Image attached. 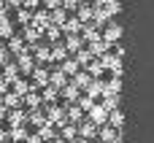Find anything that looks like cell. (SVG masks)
Segmentation results:
<instances>
[{"label":"cell","mask_w":154,"mask_h":143,"mask_svg":"<svg viewBox=\"0 0 154 143\" xmlns=\"http://www.w3.org/2000/svg\"><path fill=\"white\" fill-rule=\"evenodd\" d=\"M119 35H122V30H119V24H108L106 27V43H114V41H119Z\"/></svg>","instance_id":"1"},{"label":"cell","mask_w":154,"mask_h":143,"mask_svg":"<svg viewBox=\"0 0 154 143\" xmlns=\"http://www.w3.org/2000/svg\"><path fill=\"white\" fill-rule=\"evenodd\" d=\"M108 124H111V127H122V114H119V111H111V114H108Z\"/></svg>","instance_id":"2"},{"label":"cell","mask_w":154,"mask_h":143,"mask_svg":"<svg viewBox=\"0 0 154 143\" xmlns=\"http://www.w3.org/2000/svg\"><path fill=\"white\" fill-rule=\"evenodd\" d=\"M76 87H89V76L87 73H76Z\"/></svg>","instance_id":"3"},{"label":"cell","mask_w":154,"mask_h":143,"mask_svg":"<svg viewBox=\"0 0 154 143\" xmlns=\"http://www.w3.org/2000/svg\"><path fill=\"white\" fill-rule=\"evenodd\" d=\"M43 100L54 105V103H57V89H46V92H43Z\"/></svg>","instance_id":"4"},{"label":"cell","mask_w":154,"mask_h":143,"mask_svg":"<svg viewBox=\"0 0 154 143\" xmlns=\"http://www.w3.org/2000/svg\"><path fill=\"white\" fill-rule=\"evenodd\" d=\"M70 138H76V127L65 124V130H62V141H70Z\"/></svg>","instance_id":"5"},{"label":"cell","mask_w":154,"mask_h":143,"mask_svg":"<svg viewBox=\"0 0 154 143\" xmlns=\"http://www.w3.org/2000/svg\"><path fill=\"white\" fill-rule=\"evenodd\" d=\"M89 116H92V122H95V119H106V108H92Z\"/></svg>","instance_id":"6"},{"label":"cell","mask_w":154,"mask_h":143,"mask_svg":"<svg viewBox=\"0 0 154 143\" xmlns=\"http://www.w3.org/2000/svg\"><path fill=\"white\" fill-rule=\"evenodd\" d=\"M68 49H81V41L76 35H68Z\"/></svg>","instance_id":"7"},{"label":"cell","mask_w":154,"mask_h":143,"mask_svg":"<svg viewBox=\"0 0 154 143\" xmlns=\"http://www.w3.org/2000/svg\"><path fill=\"white\" fill-rule=\"evenodd\" d=\"M51 81H54V87H65V76L62 73H51Z\"/></svg>","instance_id":"8"},{"label":"cell","mask_w":154,"mask_h":143,"mask_svg":"<svg viewBox=\"0 0 154 143\" xmlns=\"http://www.w3.org/2000/svg\"><path fill=\"white\" fill-rule=\"evenodd\" d=\"M76 70H79V62H76V59H73V62L68 59V62H65V73H76Z\"/></svg>","instance_id":"9"},{"label":"cell","mask_w":154,"mask_h":143,"mask_svg":"<svg viewBox=\"0 0 154 143\" xmlns=\"http://www.w3.org/2000/svg\"><path fill=\"white\" fill-rule=\"evenodd\" d=\"M65 97H79V87H65Z\"/></svg>","instance_id":"10"},{"label":"cell","mask_w":154,"mask_h":143,"mask_svg":"<svg viewBox=\"0 0 154 143\" xmlns=\"http://www.w3.org/2000/svg\"><path fill=\"white\" fill-rule=\"evenodd\" d=\"M24 100H27V105H30V108H35V105L41 103V97H38V95H27Z\"/></svg>","instance_id":"11"},{"label":"cell","mask_w":154,"mask_h":143,"mask_svg":"<svg viewBox=\"0 0 154 143\" xmlns=\"http://www.w3.org/2000/svg\"><path fill=\"white\" fill-rule=\"evenodd\" d=\"M46 35H49V41H57V35H60V30H57V27H49V30H46Z\"/></svg>","instance_id":"12"},{"label":"cell","mask_w":154,"mask_h":143,"mask_svg":"<svg viewBox=\"0 0 154 143\" xmlns=\"http://www.w3.org/2000/svg\"><path fill=\"white\" fill-rule=\"evenodd\" d=\"M46 78H49V76H46L43 70H38V73H35V84H46Z\"/></svg>","instance_id":"13"},{"label":"cell","mask_w":154,"mask_h":143,"mask_svg":"<svg viewBox=\"0 0 154 143\" xmlns=\"http://www.w3.org/2000/svg\"><path fill=\"white\" fill-rule=\"evenodd\" d=\"M3 103H5V105H16L19 100H16V95H5V97H3Z\"/></svg>","instance_id":"14"},{"label":"cell","mask_w":154,"mask_h":143,"mask_svg":"<svg viewBox=\"0 0 154 143\" xmlns=\"http://www.w3.org/2000/svg\"><path fill=\"white\" fill-rule=\"evenodd\" d=\"M68 116L70 119H81V108H68Z\"/></svg>","instance_id":"15"},{"label":"cell","mask_w":154,"mask_h":143,"mask_svg":"<svg viewBox=\"0 0 154 143\" xmlns=\"http://www.w3.org/2000/svg\"><path fill=\"white\" fill-rule=\"evenodd\" d=\"M81 132L89 138V135H95V127H92V124H84V127H81Z\"/></svg>","instance_id":"16"},{"label":"cell","mask_w":154,"mask_h":143,"mask_svg":"<svg viewBox=\"0 0 154 143\" xmlns=\"http://www.w3.org/2000/svg\"><path fill=\"white\" fill-rule=\"evenodd\" d=\"M103 138H106V141H114L116 132H114V130H103Z\"/></svg>","instance_id":"17"},{"label":"cell","mask_w":154,"mask_h":143,"mask_svg":"<svg viewBox=\"0 0 154 143\" xmlns=\"http://www.w3.org/2000/svg\"><path fill=\"white\" fill-rule=\"evenodd\" d=\"M76 3H79V0H65V5H68V8H76Z\"/></svg>","instance_id":"18"},{"label":"cell","mask_w":154,"mask_h":143,"mask_svg":"<svg viewBox=\"0 0 154 143\" xmlns=\"http://www.w3.org/2000/svg\"><path fill=\"white\" fill-rule=\"evenodd\" d=\"M27 143H41V138H35V135H32V138H27Z\"/></svg>","instance_id":"19"},{"label":"cell","mask_w":154,"mask_h":143,"mask_svg":"<svg viewBox=\"0 0 154 143\" xmlns=\"http://www.w3.org/2000/svg\"><path fill=\"white\" fill-rule=\"evenodd\" d=\"M46 5H60V0H46Z\"/></svg>","instance_id":"20"},{"label":"cell","mask_w":154,"mask_h":143,"mask_svg":"<svg viewBox=\"0 0 154 143\" xmlns=\"http://www.w3.org/2000/svg\"><path fill=\"white\" fill-rule=\"evenodd\" d=\"M35 3H38V0H27V5H35Z\"/></svg>","instance_id":"21"},{"label":"cell","mask_w":154,"mask_h":143,"mask_svg":"<svg viewBox=\"0 0 154 143\" xmlns=\"http://www.w3.org/2000/svg\"><path fill=\"white\" fill-rule=\"evenodd\" d=\"M51 143H65V141H62V138H57V141H51Z\"/></svg>","instance_id":"22"},{"label":"cell","mask_w":154,"mask_h":143,"mask_svg":"<svg viewBox=\"0 0 154 143\" xmlns=\"http://www.w3.org/2000/svg\"><path fill=\"white\" fill-rule=\"evenodd\" d=\"M76 143H87V141H84V138H79V141H76Z\"/></svg>","instance_id":"23"}]
</instances>
